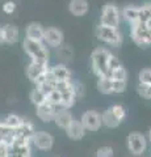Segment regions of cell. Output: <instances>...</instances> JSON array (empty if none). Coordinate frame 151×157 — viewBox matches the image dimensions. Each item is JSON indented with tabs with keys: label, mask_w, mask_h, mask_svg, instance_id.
<instances>
[{
	"label": "cell",
	"mask_w": 151,
	"mask_h": 157,
	"mask_svg": "<svg viewBox=\"0 0 151 157\" xmlns=\"http://www.w3.org/2000/svg\"><path fill=\"white\" fill-rule=\"evenodd\" d=\"M43 33H45V29L41 24L32 22L25 29V38L37 42H43Z\"/></svg>",
	"instance_id": "cell-16"
},
{
	"label": "cell",
	"mask_w": 151,
	"mask_h": 157,
	"mask_svg": "<svg viewBox=\"0 0 151 157\" xmlns=\"http://www.w3.org/2000/svg\"><path fill=\"white\" fill-rule=\"evenodd\" d=\"M22 48L32 60L34 62H40V63H49V50L47 46L43 42H37V41H32V39L24 38L22 41Z\"/></svg>",
	"instance_id": "cell-1"
},
{
	"label": "cell",
	"mask_w": 151,
	"mask_h": 157,
	"mask_svg": "<svg viewBox=\"0 0 151 157\" xmlns=\"http://www.w3.org/2000/svg\"><path fill=\"white\" fill-rule=\"evenodd\" d=\"M32 144L40 151H49L53 148L54 137L46 131H34L32 135Z\"/></svg>",
	"instance_id": "cell-10"
},
{
	"label": "cell",
	"mask_w": 151,
	"mask_h": 157,
	"mask_svg": "<svg viewBox=\"0 0 151 157\" xmlns=\"http://www.w3.org/2000/svg\"><path fill=\"white\" fill-rule=\"evenodd\" d=\"M110 52L106 48L99 47L92 52L91 55V62H92V70H93L95 75L97 77L106 76L108 73V58Z\"/></svg>",
	"instance_id": "cell-2"
},
{
	"label": "cell",
	"mask_w": 151,
	"mask_h": 157,
	"mask_svg": "<svg viewBox=\"0 0 151 157\" xmlns=\"http://www.w3.org/2000/svg\"><path fill=\"white\" fill-rule=\"evenodd\" d=\"M72 114L69 111V109H65V107H61V109H58L55 115H54V122L55 124L59 127V128H63L66 130L69 124L72 122Z\"/></svg>",
	"instance_id": "cell-17"
},
{
	"label": "cell",
	"mask_w": 151,
	"mask_h": 157,
	"mask_svg": "<svg viewBox=\"0 0 151 157\" xmlns=\"http://www.w3.org/2000/svg\"><path fill=\"white\" fill-rule=\"evenodd\" d=\"M12 137V128L8 127L3 121H0V140L9 143Z\"/></svg>",
	"instance_id": "cell-28"
},
{
	"label": "cell",
	"mask_w": 151,
	"mask_h": 157,
	"mask_svg": "<svg viewBox=\"0 0 151 157\" xmlns=\"http://www.w3.org/2000/svg\"><path fill=\"white\" fill-rule=\"evenodd\" d=\"M81 124L85 131H97L101 127V115L95 110H88L81 115Z\"/></svg>",
	"instance_id": "cell-11"
},
{
	"label": "cell",
	"mask_w": 151,
	"mask_h": 157,
	"mask_svg": "<svg viewBox=\"0 0 151 157\" xmlns=\"http://www.w3.org/2000/svg\"><path fill=\"white\" fill-rule=\"evenodd\" d=\"M3 12L4 13H7V14H12L14 11H16V3L12 2V0H8V2L6 3H3Z\"/></svg>",
	"instance_id": "cell-34"
},
{
	"label": "cell",
	"mask_w": 151,
	"mask_h": 157,
	"mask_svg": "<svg viewBox=\"0 0 151 157\" xmlns=\"http://www.w3.org/2000/svg\"><path fill=\"white\" fill-rule=\"evenodd\" d=\"M50 72L57 81L71 80V72L65 64H55V66L50 67Z\"/></svg>",
	"instance_id": "cell-19"
},
{
	"label": "cell",
	"mask_w": 151,
	"mask_h": 157,
	"mask_svg": "<svg viewBox=\"0 0 151 157\" xmlns=\"http://www.w3.org/2000/svg\"><path fill=\"white\" fill-rule=\"evenodd\" d=\"M0 33L3 37V42L8 43V45H13L18 41L20 37V32H18L17 26L12 25V24H6L4 26H0Z\"/></svg>",
	"instance_id": "cell-14"
},
{
	"label": "cell",
	"mask_w": 151,
	"mask_h": 157,
	"mask_svg": "<svg viewBox=\"0 0 151 157\" xmlns=\"http://www.w3.org/2000/svg\"><path fill=\"white\" fill-rule=\"evenodd\" d=\"M9 156V144L7 141L0 140V157H8Z\"/></svg>",
	"instance_id": "cell-36"
},
{
	"label": "cell",
	"mask_w": 151,
	"mask_h": 157,
	"mask_svg": "<svg viewBox=\"0 0 151 157\" xmlns=\"http://www.w3.org/2000/svg\"><path fill=\"white\" fill-rule=\"evenodd\" d=\"M150 18H151V4H146V6L139 7L138 21L139 22H147Z\"/></svg>",
	"instance_id": "cell-27"
},
{
	"label": "cell",
	"mask_w": 151,
	"mask_h": 157,
	"mask_svg": "<svg viewBox=\"0 0 151 157\" xmlns=\"http://www.w3.org/2000/svg\"><path fill=\"white\" fill-rule=\"evenodd\" d=\"M57 107H54L53 105L47 104H42L40 106H36V113H37V117L40 118L42 122H45V123H49V122L54 121V115L57 113Z\"/></svg>",
	"instance_id": "cell-15"
},
{
	"label": "cell",
	"mask_w": 151,
	"mask_h": 157,
	"mask_svg": "<svg viewBox=\"0 0 151 157\" xmlns=\"http://www.w3.org/2000/svg\"><path fill=\"white\" fill-rule=\"evenodd\" d=\"M69 9L74 16H84L88 12V2L87 0H71Z\"/></svg>",
	"instance_id": "cell-20"
},
{
	"label": "cell",
	"mask_w": 151,
	"mask_h": 157,
	"mask_svg": "<svg viewBox=\"0 0 151 157\" xmlns=\"http://www.w3.org/2000/svg\"><path fill=\"white\" fill-rule=\"evenodd\" d=\"M67 132V136L72 140H79L81 139L85 134V128L83 127L81 122L80 121H76V119H72V122L69 124V127L66 128Z\"/></svg>",
	"instance_id": "cell-18"
},
{
	"label": "cell",
	"mask_w": 151,
	"mask_h": 157,
	"mask_svg": "<svg viewBox=\"0 0 151 157\" xmlns=\"http://www.w3.org/2000/svg\"><path fill=\"white\" fill-rule=\"evenodd\" d=\"M9 156L12 157H30L32 156V141L28 139L16 137L9 141Z\"/></svg>",
	"instance_id": "cell-7"
},
{
	"label": "cell",
	"mask_w": 151,
	"mask_h": 157,
	"mask_svg": "<svg viewBox=\"0 0 151 157\" xmlns=\"http://www.w3.org/2000/svg\"><path fill=\"white\" fill-rule=\"evenodd\" d=\"M100 24L101 25H106V26H113V28H118L120 25V9L117 6L112 3L105 4L101 11V18H100Z\"/></svg>",
	"instance_id": "cell-8"
},
{
	"label": "cell",
	"mask_w": 151,
	"mask_h": 157,
	"mask_svg": "<svg viewBox=\"0 0 151 157\" xmlns=\"http://www.w3.org/2000/svg\"><path fill=\"white\" fill-rule=\"evenodd\" d=\"M126 90V81L113 80V93H124Z\"/></svg>",
	"instance_id": "cell-35"
},
{
	"label": "cell",
	"mask_w": 151,
	"mask_h": 157,
	"mask_svg": "<svg viewBox=\"0 0 151 157\" xmlns=\"http://www.w3.org/2000/svg\"><path fill=\"white\" fill-rule=\"evenodd\" d=\"M34 126H33V123L29 119H26V118H22V122L21 124L17 127V128L12 130V139H16V137H21V139H28L30 140L32 139V135L33 132H34Z\"/></svg>",
	"instance_id": "cell-13"
},
{
	"label": "cell",
	"mask_w": 151,
	"mask_h": 157,
	"mask_svg": "<svg viewBox=\"0 0 151 157\" xmlns=\"http://www.w3.org/2000/svg\"><path fill=\"white\" fill-rule=\"evenodd\" d=\"M3 122H4V123H6L8 127H11L12 130H14V128H17V127L21 124L22 117L17 115V114H8L6 118H4Z\"/></svg>",
	"instance_id": "cell-26"
},
{
	"label": "cell",
	"mask_w": 151,
	"mask_h": 157,
	"mask_svg": "<svg viewBox=\"0 0 151 157\" xmlns=\"http://www.w3.org/2000/svg\"><path fill=\"white\" fill-rule=\"evenodd\" d=\"M131 38L141 47L151 45V30L145 22H137L131 25Z\"/></svg>",
	"instance_id": "cell-6"
},
{
	"label": "cell",
	"mask_w": 151,
	"mask_h": 157,
	"mask_svg": "<svg viewBox=\"0 0 151 157\" xmlns=\"http://www.w3.org/2000/svg\"><path fill=\"white\" fill-rule=\"evenodd\" d=\"M120 66H122L121 62H120V59L117 56H114L113 54H110L109 58H108V72L114 70V68H117V67H120ZM106 75H108V73H106Z\"/></svg>",
	"instance_id": "cell-33"
},
{
	"label": "cell",
	"mask_w": 151,
	"mask_h": 157,
	"mask_svg": "<svg viewBox=\"0 0 151 157\" xmlns=\"http://www.w3.org/2000/svg\"><path fill=\"white\" fill-rule=\"evenodd\" d=\"M106 77L112 78V80H120V81H126V78H128V72H126V70L120 66L114 68V70H112L108 72V75H106Z\"/></svg>",
	"instance_id": "cell-25"
},
{
	"label": "cell",
	"mask_w": 151,
	"mask_h": 157,
	"mask_svg": "<svg viewBox=\"0 0 151 157\" xmlns=\"http://www.w3.org/2000/svg\"><path fill=\"white\" fill-rule=\"evenodd\" d=\"M74 90H75V96L77 97H83L84 96V85L81 82H74Z\"/></svg>",
	"instance_id": "cell-37"
},
{
	"label": "cell",
	"mask_w": 151,
	"mask_h": 157,
	"mask_svg": "<svg viewBox=\"0 0 151 157\" xmlns=\"http://www.w3.org/2000/svg\"><path fill=\"white\" fill-rule=\"evenodd\" d=\"M145 24H146V25H147V28H149V29H150V30H151V18L149 20V21H147V22H145Z\"/></svg>",
	"instance_id": "cell-38"
},
{
	"label": "cell",
	"mask_w": 151,
	"mask_h": 157,
	"mask_svg": "<svg viewBox=\"0 0 151 157\" xmlns=\"http://www.w3.org/2000/svg\"><path fill=\"white\" fill-rule=\"evenodd\" d=\"M126 110L122 105H113L101 114V123L108 128H116L125 119Z\"/></svg>",
	"instance_id": "cell-3"
},
{
	"label": "cell",
	"mask_w": 151,
	"mask_h": 157,
	"mask_svg": "<svg viewBox=\"0 0 151 157\" xmlns=\"http://www.w3.org/2000/svg\"><path fill=\"white\" fill-rule=\"evenodd\" d=\"M63 33L58 28H47L43 33V43L49 47H59L63 43Z\"/></svg>",
	"instance_id": "cell-12"
},
{
	"label": "cell",
	"mask_w": 151,
	"mask_h": 157,
	"mask_svg": "<svg viewBox=\"0 0 151 157\" xmlns=\"http://www.w3.org/2000/svg\"><path fill=\"white\" fill-rule=\"evenodd\" d=\"M49 63H40L30 60V63L26 67V76L34 85H40L45 80L49 71Z\"/></svg>",
	"instance_id": "cell-5"
},
{
	"label": "cell",
	"mask_w": 151,
	"mask_h": 157,
	"mask_svg": "<svg viewBox=\"0 0 151 157\" xmlns=\"http://www.w3.org/2000/svg\"><path fill=\"white\" fill-rule=\"evenodd\" d=\"M57 48H58V56L59 58L65 59V60H71L72 59V50L69 45H63L62 43V45Z\"/></svg>",
	"instance_id": "cell-29"
},
{
	"label": "cell",
	"mask_w": 151,
	"mask_h": 157,
	"mask_svg": "<svg viewBox=\"0 0 151 157\" xmlns=\"http://www.w3.org/2000/svg\"><path fill=\"white\" fill-rule=\"evenodd\" d=\"M96 37L105 43L110 46L118 47L122 43V36L118 30V28L113 26H106V25H100L96 28Z\"/></svg>",
	"instance_id": "cell-4"
},
{
	"label": "cell",
	"mask_w": 151,
	"mask_h": 157,
	"mask_svg": "<svg viewBox=\"0 0 151 157\" xmlns=\"http://www.w3.org/2000/svg\"><path fill=\"white\" fill-rule=\"evenodd\" d=\"M8 157H12V156H8Z\"/></svg>",
	"instance_id": "cell-40"
},
{
	"label": "cell",
	"mask_w": 151,
	"mask_h": 157,
	"mask_svg": "<svg viewBox=\"0 0 151 157\" xmlns=\"http://www.w3.org/2000/svg\"><path fill=\"white\" fill-rule=\"evenodd\" d=\"M96 157H114V152L112 147H101L96 151Z\"/></svg>",
	"instance_id": "cell-31"
},
{
	"label": "cell",
	"mask_w": 151,
	"mask_h": 157,
	"mask_svg": "<svg viewBox=\"0 0 151 157\" xmlns=\"http://www.w3.org/2000/svg\"><path fill=\"white\" fill-rule=\"evenodd\" d=\"M97 89L103 93V94H113V80L106 76L99 77Z\"/></svg>",
	"instance_id": "cell-22"
},
{
	"label": "cell",
	"mask_w": 151,
	"mask_h": 157,
	"mask_svg": "<svg viewBox=\"0 0 151 157\" xmlns=\"http://www.w3.org/2000/svg\"><path fill=\"white\" fill-rule=\"evenodd\" d=\"M46 102L47 104L53 105L57 109H61L62 107V94L59 90L57 89H53L51 92H49L46 94Z\"/></svg>",
	"instance_id": "cell-23"
},
{
	"label": "cell",
	"mask_w": 151,
	"mask_h": 157,
	"mask_svg": "<svg viewBox=\"0 0 151 157\" xmlns=\"http://www.w3.org/2000/svg\"><path fill=\"white\" fill-rule=\"evenodd\" d=\"M137 90H138V94L141 97L146 98V100H150V98H151V85L139 82L138 86H137Z\"/></svg>",
	"instance_id": "cell-30"
},
{
	"label": "cell",
	"mask_w": 151,
	"mask_h": 157,
	"mask_svg": "<svg viewBox=\"0 0 151 157\" xmlns=\"http://www.w3.org/2000/svg\"><path fill=\"white\" fill-rule=\"evenodd\" d=\"M30 101L34 106H40L46 102V94L38 86H34V89L30 92Z\"/></svg>",
	"instance_id": "cell-24"
},
{
	"label": "cell",
	"mask_w": 151,
	"mask_h": 157,
	"mask_svg": "<svg viewBox=\"0 0 151 157\" xmlns=\"http://www.w3.org/2000/svg\"><path fill=\"white\" fill-rule=\"evenodd\" d=\"M149 141H151V128H150V131H149Z\"/></svg>",
	"instance_id": "cell-39"
},
{
	"label": "cell",
	"mask_w": 151,
	"mask_h": 157,
	"mask_svg": "<svg viewBox=\"0 0 151 157\" xmlns=\"http://www.w3.org/2000/svg\"><path fill=\"white\" fill-rule=\"evenodd\" d=\"M138 13H139V7L128 6L122 9V17L130 24V25L138 22Z\"/></svg>",
	"instance_id": "cell-21"
},
{
	"label": "cell",
	"mask_w": 151,
	"mask_h": 157,
	"mask_svg": "<svg viewBox=\"0 0 151 157\" xmlns=\"http://www.w3.org/2000/svg\"><path fill=\"white\" fill-rule=\"evenodd\" d=\"M139 82L151 85V70L150 68H146V70H142L139 72Z\"/></svg>",
	"instance_id": "cell-32"
},
{
	"label": "cell",
	"mask_w": 151,
	"mask_h": 157,
	"mask_svg": "<svg viewBox=\"0 0 151 157\" xmlns=\"http://www.w3.org/2000/svg\"><path fill=\"white\" fill-rule=\"evenodd\" d=\"M126 141H128L129 151L134 156L143 155L146 148H147V141H146V137L142 134H138V132H131V134H129Z\"/></svg>",
	"instance_id": "cell-9"
},
{
	"label": "cell",
	"mask_w": 151,
	"mask_h": 157,
	"mask_svg": "<svg viewBox=\"0 0 151 157\" xmlns=\"http://www.w3.org/2000/svg\"><path fill=\"white\" fill-rule=\"evenodd\" d=\"M150 100H151V98H150Z\"/></svg>",
	"instance_id": "cell-41"
}]
</instances>
